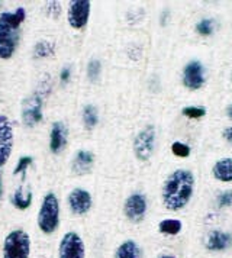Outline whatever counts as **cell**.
<instances>
[{"label": "cell", "instance_id": "obj_15", "mask_svg": "<svg viewBox=\"0 0 232 258\" xmlns=\"http://www.w3.org/2000/svg\"><path fill=\"white\" fill-rule=\"evenodd\" d=\"M212 176L220 183H232V158L225 157L212 167Z\"/></svg>", "mask_w": 232, "mask_h": 258}, {"label": "cell", "instance_id": "obj_28", "mask_svg": "<svg viewBox=\"0 0 232 258\" xmlns=\"http://www.w3.org/2000/svg\"><path fill=\"white\" fill-rule=\"evenodd\" d=\"M46 12L49 16H52V18H55L57 19L58 16H60V13H61V6H60V3L58 2H49L48 5H46Z\"/></svg>", "mask_w": 232, "mask_h": 258}, {"label": "cell", "instance_id": "obj_34", "mask_svg": "<svg viewBox=\"0 0 232 258\" xmlns=\"http://www.w3.org/2000/svg\"><path fill=\"white\" fill-rule=\"evenodd\" d=\"M231 80H232V73H231Z\"/></svg>", "mask_w": 232, "mask_h": 258}, {"label": "cell", "instance_id": "obj_1", "mask_svg": "<svg viewBox=\"0 0 232 258\" xmlns=\"http://www.w3.org/2000/svg\"><path fill=\"white\" fill-rule=\"evenodd\" d=\"M195 184L196 178L190 170H174L162 184L161 200L164 208L170 212L183 211L193 198Z\"/></svg>", "mask_w": 232, "mask_h": 258}, {"label": "cell", "instance_id": "obj_33", "mask_svg": "<svg viewBox=\"0 0 232 258\" xmlns=\"http://www.w3.org/2000/svg\"><path fill=\"white\" fill-rule=\"evenodd\" d=\"M0 199H2V176H0Z\"/></svg>", "mask_w": 232, "mask_h": 258}, {"label": "cell", "instance_id": "obj_18", "mask_svg": "<svg viewBox=\"0 0 232 258\" xmlns=\"http://www.w3.org/2000/svg\"><path fill=\"white\" fill-rule=\"evenodd\" d=\"M183 229V223L180 219H174V218H167L162 219L161 222L158 223V232L167 236H176L182 232Z\"/></svg>", "mask_w": 232, "mask_h": 258}, {"label": "cell", "instance_id": "obj_19", "mask_svg": "<svg viewBox=\"0 0 232 258\" xmlns=\"http://www.w3.org/2000/svg\"><path fill=\"white\" fill-rule=\"evenodd\" d=\"M32 199H34V195L32 191H26L23 193L22 188H18L13 195H12V205L19 209V211H26L31 205H32Z\"/></svg>", "mask_w": 232, "mask_h": 258}, {"label": "cell", "instance_id": "obj_16", "mask_svg": "<svg viewBox=\"0 0 232 258\" xmlns=\"http://www.w3.org/2000/svg\"><path fill=\"white\" fill-rule=\"evenodd\" d=\"M113 258H142V249L137 241L125 239L115 249Z\"/></svg>", "mask_w": 232, "mask_h": 258}, {"label": "cell", "instance_id": "obj_11", "mask_svg": "<svg viewBox=\"0 0 232 258\" xmlns=\"http://www.w3.org/2000/svg\"><path fill=\"white\" fill-rule=\"evenodd\" d=\"M203 245L209 252H225L232 248V234L222 229H212L205 236Z\"/></svg>", "mask_w": 232, "mask_h": 258}, {"label": "cell", "instance_id": "obj_2", "mask_svg": "<svg viewBox=\"0 0 232 258\" xmlns=\"http://www.w3.org/2000/svg\"><path fill=\"white\" fill-rule=\"evenodd\" d=\"M26 19V11L18 8L0 15V59H11L19 44V28Z\"/></svg>", "mask_w": 232, "mask_h": 258}, {"label": "cell", "instance_id": "obj_31", "mask_svg": "<svg viewBox=\"0 0 232 258\" xmlns=\"http://www.w3.org/2000/svg\"><path fill=\"white\" fill-rule=\"evenodd\" d=\"M225 112H226V116L229 117L232 120V103L231 105H228L226 106V109H225Z\"/></svg>", "mask_w": 232, "mask_h": 258}, {"label": "cell", "instance_id": "obj_32", "mask_svg": "<svg viewBox=\"0 0 232 258\" xmlns=\"http://www.w3.org/2000/svg\"><path fill=\"white\" fill-rule=\"evenodd\" d=\"M157 258H177L176 255H171V254H161V255H158Z\"/></svg>", "mask_w": 232, "mask_h": 258}, {"label": "cell", "instance_id": "obj_5", "mask_svg": "<svg viewBox=\"0 0 232 258\" xmlns=\"http://www.w3.org/2000/svg\"><path fill=\"white\" fill-rule=\"evenodd\" d=\"M155 140H157V132L154 125H147L139 131L134 138V145H132L137 160L142 163L150 160L155 150Z\"/></svg>", "mask_w": 232, "mask_h": 258}, {"label": "cell", "instance_id": "obj_17", "mask_svg": "<svg viewBox=\"0 0 232 258\" xmlns=\"http://www.w3.org/2000/svg\"><path fill=\"white\" fill-rule=\"evenodd\" d=\"M0 147L13 148V126L11 119L5 115H0Z\"/></svg>", "mask_w": 232, "mask_h": 258}, {"label": "cell", "instance_id": "obj_6", "mask_svg": "<svg viewBox=\"0 0 232 258\" xmlns=\"http://www.w3.org/2000/svg\"><path fill=\"white\" fill-rule=\"evenodd\" d=\"M58 258H86V244L80 234L70 231L58 242Z\"/></svg>", "mask_w": 232, "mask_h": 258}, {"label": "cell", "instance_id": "obj_8", "mask_svg": "<svg viewBox=\"0 0 232 258\" xmlns=\"http://www.w3.org/2000/svg\"><path fill=\"white\" fill-rule=\"evenodd\" d=\"M147 211H148V200L145 195L139 191L129 195L124 203V215L132 223L142 222L145 219Z\"/></svg>", "mask_w": 232, "mask_h": 258}, {"label": "cell", "instance_id": "obj_21", "mask_svg": "<svg viewBox=\"0 0 232 258\" xmlns=\"http://www.w3.org/2000/svg\"><path fill=\"white\" fill-rule=\"evenodd\" d=\"M54 54H55V45H54V42L46 41V39L39 41L34 48L35 58H48V57H51Z\"/></svg>", "mask_w": 232, "mask_h": 258}, {"label": "cell", "instance_id": "obj_27", "mask_svg": "<svg viewBox=\"0 0 232 258\" xmlns=\"http://www.w3.org/2000/svg\"><path fill=\"white\" fill-rule=\"evenodd\" d=\"M216 206L219 209H225V208L232 206V190L220 191L219 195L216 196Z\"/></svg>", "mask_w": 232, "mask_h": 258}, {"label": "cell", "instance_id": "obj_22", "mask_svg": "<svg viewBox=\"0 0 232 258\" xmlns=\"http://www.w3.org/2000/svg\"><path fill=\"white\" fill-rule=\"evenodd\" d=\"M215 28H216V22L213 18H203L196 24V32L200 36L206 38V36L213 35Z\"/></svg>", "mask_w": 232, "mask_h": 258}, {"label": "cell", "instance_id": "obj_20", "mask_svg": "<svg viewBox=\"0 0 232 258\" xmlns=\"http://www.w3.org/2000/svg\"><path fill=\"white\" fill-rule=\"evenodd\" d=\"M81 119H83V125L86 129L96 128V125L99 123V110L94 105H86L81 113Z\"/></svg>", "mask_w": 232, "mask_h": 258}, {"label": "cell", "instance_id": "obj_10", "mask_svg": "<svg viewBox=\"0 0 232 258\" xmlns=\"http://www.w3.org/2000/svg\"><path fill=\"white\" fill-rule=\"evenodd\" d=\"M42 96L36 93L26 97L22 103L23 125L32 128L42 120Z\"/></svg>", "mask_w": 232, "mask_h": 258}, {"label": "cell", "instance_id": "obj_24", "mask_svg": "<svg viewBox=\"0 0 232 258\" xmlns=\"http://www.w3.org/2000/svg\"><path fill=\"white\" fill-rule=\"evenodd\" d=\"M171 153L176 155V157H179V158H187V157H190V154H192V148L185 144V142L182 141H174L171 144Z\"/></svg>", "mask_w": 232, "mask_h": 258}, {"label": "cell", "instance_id": "obj_13", "mask_svg": "<svg viewBox=\"0 0 232 258\" xmlns=\"http://www.w3.org/2000/svg\"><path fill=\"white\" fill-rule=\"evenodd\" d=\"M67 145V128L63 122H54L49 131V151L60 154Z\"/></svg>", "mask_w": 232, "mask_h": 258}, {"label": "cell", "instance_id": "obj_7", "mask_svg": "<svg viewBox=\"0 0 232 258\" xmlns=\"http://www.w3.org/2000/svg\"><path fill=\"white\" fill-rule=\"evenodd\" d=\"M205 73H206L205 67L200 61H197V59L189 61L185 66L183 74H182L183 86L190 92L200 90L206 84V74Z\"/></svg>", "mask_w": 232, "mask_h": 258}, {"label": "cell", "instance_id": "obj_3", "mask_svg": "<svg viewBox=\"0 0 232 258\" xmlns=\"http://www.w3.org/2000/svg\"><path fill=\"white\" fill-rule=\"evenodd\" d=\"M36 222L42 234L52 235L57 232L60 226V202L52 191L46 193L41 202Z\"/></svg>", "mask_w": 232, "mask_h": 258}, {"label": "cell", "instance_id": "obj_25", "mask_svg": "<svg viewBox=\"0 0 232 258\" xmlns=\"http://www.w3.org/2000/svg\"><path fill=\"white\" fill-rule=\"evenodd\" d=\"M100 73H102V62H100V59H90L89 64H87V76H89V79L92 82H96L99 79Z\"/></svg>", "mask_w": 232, "mask_h": 258}, {"label": "cell", "instance_id": "obj_30", "mask_svg": "<svg viewBox=\"0 0 232 258\" xmlns=\"http://www.w3.org/2000/svg\"><path fill=\"white\" fill-rule=\"evenodd\" d=\"M222 137H223V140H225V141L232 144V126H228V128L223 129Z\"/></svg>", "mask_w": 232, "mask_h": 258}, {"label": "cell", "instance_id": "obj_35", "mask_svg": "<svg viewBox=\"0 0 232 258\" xmlns=\"http://www.w3.org/2000/svg\"><path fill=\"white\" fill-rule=\"evenodd\" d=\"M0 3H2V2H0Z\"/></svg>", "mask_w": 232, "mask_h": 258}, {"label": "cell", "instance_id": "obj_26", "mask_svg": "<svg viewBox=\"0 0 232 258\" xmlns=\"http://www.w3.org/2000/svg\"><path fill=\"white\" fill-rule=\"evenodd\" d=\"M34 163V158L29 155H23L19 158V161L16 163V167L13 170V174H22L25 177V173L28 170V167H31V164Z\"/></svg>", "mask_w": 232, "mask_h": 258}, {"label": "cell", "instance_id": "obj_29", "mask_svg": "<svg viewBox=\"0 0 232 258\" xmlns=\"http://www.w3.org/2000/svg\"><path fill=\"white\" fill-rule=\"evenodd\" d=\"M70 74H71V70H70V67H64V69L61 70V74H60V79H61V82H63V83L69 82Z\"/></svg>", "mask_w": 232, "mask_h": 258}, {"label": "cell", "instance_id": "obj_9", "mask_svg": "<svg viewBox=\"0 0 232 258\" xmlns=\"http://www.w3.org/2000/svg\"><path fill=\"white\" fill-rule=\"evenodd\" d=\"M92 11V3L89 0H73L70 2L67 11V21L70 26L76 31H80L89 24Z\"/></svg>", "mask_w": 232, "mask_h": 258}, {"label": "cell", "instance_id": "obj_23", "mask_svg": "<svg viewBox=\"0 0 232 258\" xmlns=\"http://www.w3.org/2000/svg\"><path fill=\"white\" fill-rule=\"evenodd\" d=\"M208 110L205 106H185L182 109V115L187 119H202L206 116Z\"/></svg>", "mask_w": 232, "mask_h": 258}, {"label": "cell", "instance_id": "obj_12", "mask_svg": "<svg viewBox=\"0 0 232 258\" xmlns=\"http://www.w3.org/2000/svg\"><path fill=\"white\" fill-rule=\"evenodd\" d=\"M67 202H69L70 211L73 212L74 215H77V216H83V215L89 213L93 205L92 195L84 188L71 190L69 198H67Z\"/></svg>", "mask_w": 232, "mask_h": 258}, {"label": "cell", "instance_id": "obj_4", "mask_svg": "<svg viewBox=\"0 0 232 258\" xmlns=\"http://www.w3.org/2000/svg\"><path fill=\"white\" fill-rule=\"evenodd\" d=\"M32 241L25 229H13L3 239V258H29Z\"/></svg>", "mask_w": 232, "mask_h": 258}, {"label": "cell", "instance_id": "obj_14", "mask_svg": "<svg viewBox=\"0 0 232 258\" xmlns=\"http://www.w3.org/2000/svg\"><path fill=\"white\" fill-rule=\"evenodd\" d=\"M93 163H94V155H93L92 151L80 150V151L76 153L74 158H73L71 170H73V173L77 174V176H84V174L90 173Z\"/></svg>", "mask_w": 232, "mask_h": 258}]
</instances>
